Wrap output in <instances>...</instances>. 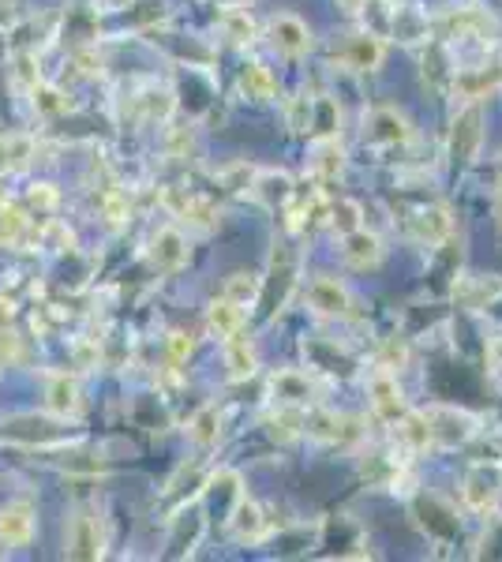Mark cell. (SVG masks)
<instances>
[{"mask_svg":"<svg viewBox=\"0 0 502 562\" xmlns=\"http://www.w3.org/2000/svg\"><path fill=\"white\" fill-rule=\"evenodd\" d=\"M296 278H300V259H296V252L289 244H274L266 278L259 285V300H255V304H263L266 319H274L278 311H285V304H289V296L296 289Z\"/></svg>","mask_w":502,"mask_h":562,"instance_id":"1","label":"cell"},{"mask_svg":"<svg viewBox=\"0 0 502 562\" xmlns=\"http://www.w3.org/2000/svg\"><path fill=\"white\" fill-rule=\"evenodd\" d=\"M424 420H428L431 446H439V450H458V446H469L476 435H480V416H473L469 409L431 405V409H424Z\"/></svg>","mask_w":502,"mask_h":562,"instance_id":"2","label":"cell"},{"mask_svg":"<svg viewBox=\"0 0 502 562\" xmlns=\"http://www.w3.org/2000/svg\"><path fill=\"white\" fill-rule=\"evenodd\" d=\"M480 143H484V113L480 105L469 102L454 117V128H450V147H446V158L454 169H469L480 154Z\"/></svg>","mask_w":502,"mask_h":562,"instance_id":"3","label":"cell"},{"mask_svg":"<svg viewBox=\"0 0 502 562\" xmlns=\"http://www.w3.org/2000/svg\"><path fill=\"white\" fill-rule=\"evenodd\" d=\"M461 495H465V506L476 510V514H488L495 510L502 495V465L499 461H473L469 473L461 480Z\"/></svg>","mask_w":502,"mask_h":562,"instance_id":"4","label":"cell"},{"mask_svg":"<svg viewBox=\"0 0 502 562\" xmlns=\"http://www.w3.org/2000/svg\"><path fill=\"white\" fill-rule=\"evenodd\" d=\"M300 353L308 360V368L323 371V375H334V379H353L356 375V356L334 338L311 334V338L300 341Z\"/></svg>","mask_w":502,"mask_h":562,"instance_id":"5","label":"cell"},{"mask_svg":"<svg viewBox=\"0 0 502 562\" xmlns=\"http://www.w3.org/2000/svg\"><path fill=\"white\" fill-rule=\"evenodd\" d=\"M68 555L83 562H94L105 555V533L102 521L90 506H79L72 514V525H68Z\"/></svg>","mask_w":502,"mask_h":562,"instance_id":"6","label":"cell"},{"mask_svg":"<svg viewBox=\"0 0 502 562\" xmlns=\"http://www.w3.org/2000/svg\"><path fill=\"white\" fill-rule=\"evenodd\" d=\"M450 90L458 94L461 102H480V98H491L495 90H502V60H491V64H480V68H454L450 75Z\"/></svg>","mask_w":502,"mask_h":562,"instance_id":"7","label":"cell"},{"mask_svg":"<svg viewBox=\"0 0 502 562\" xmlns=\"http://www.w3.org/2000/svg\"><path fill=\"white\" fill-rule=\"evenodd\" d=\"M368 398H371L375 416H379L383 424H398L401 416L409 413V405H405V398H401V386H398V379H394V371H386V368H379L375 375H371Z\"/></svg>","mask_w":502,"mask_h":562,"instance_id":"8","label":"cell"},{"mask_svg":"<svg viewBox=\"0 0 502 562\" xmlns=\"http://www.w3.org/2000/svg\"><path fill=\"white\" fill-rule=\"evenodd\" d=\"M270 45L278 49L281 57H289V60H300V57H308V49H311V30L304 19H296V15L289 12H281L270 19Z\"/></svg>","mask_w":502,"mask_h":562,"instance_id":"9","label":"cell"},{"mask_svg":"<svg viewBox=\"0 0 502 562\" xmlns=\"http://www.w3.org/2000/svg\"><path fill=\"white\" fill-rule=\"evenodd\" d=\"M270 394H274V401H278L281 409H308V405H315V383H311V375L296 368L274 371L270 375Z\"/></svg>","mask_w":502,"mask_h":562,"instance_id":"10","label":"cell"},{"mask_svg":"<svg viewBox=\"0 0 502 562\" xmlns=\"http://www.w3.org/2000/svg\"><path fill=\"white\" fill-rule=\"evenodd\" d=\"M188 263V240L177 225H165L158 229V237L150 240V267L158 274H177Z\"/></svg>","mask_w":502,"mask_h":562,"instance_id":"11","label":"cell"},{"mask_svg":"<svg viewBox=\"0 0 502 562\" xmlns=\"http://www.w3.org/2000/svg\"><path fill=\"white\" fill-rule=\"evenodd\" d=\"M416 521H420V529H424L431 540H439V544H454V540H458V518H454V510L443 506L439 499L420 495V499H416Z\"/></svg>","mask_w":502,"mask_h":562,"instance_id":"12","label":"cell"},{"mask_svg":"<svg viewBox=\"0 0 502 562\" xmlns=\"http://www.w3.org/2000/svg\"><path fill=\"white\" fill-rule=\"evenodd\" d=\"M0 540L8 548H23L34 540V503L30 499H15L0 510Z\"/></svg>","mask_w":502,"mask_h":562,"instance_id":"13","label":"cell"},{"mask_svg":"<svg viewBox=\"0 0 502 562\" xmlns=\"http://www.w3.org/2000/svg\"><path fill=\"white\" fill-rule=\"evenodd\" d=\"M368 139L375 147H405L413 139V132H409V120L401 117L398 109L383 105L368 117Z\"/></svg>","mask_w":502,"mask_h":562,"instance_id":"14","label":"cell"},{"mask_svg":"<svg viewBox=\"0 0 502 562\" xmlns=\"http://www.w3.org/2000/svg\"><path fill=\"white\" fill-rule=\"evenodd\" d=\"M386 57V45L379 34H371V30H360L353 34L345 49H341V60H345V68H353V72H375Z\"/></svg>","mask_w":502,"mask_h":562,"instance_id":"15","label":"cell"},{"mask_svg":"<svg viewBox=\"0 0 502 562\" xmlns=\"http://www.w3.org/2000/svg\"><path fill=\"white\" fill-rule=\"evenodd\" d=\"M341 259H345L353 270L379 267V259H383V240L360 225V229H353V233L341 237Z\"/></svg>","mask_w":502,"mask_h":562,"instance_id":"16","label":"cell"},{"mask_svg":"<svg viewBox=\"0 0 502 562\" xmlns=\"http://www.w3.org/2000/svg\"><path fill=\"white\" fill-rule=\"evenodd\" d=\"M251 195L263 203L266 210H278V207H289L293 203V177L289 173H281V169H259L255 180H251Z\"/></svg>","mask_w":502,"mask_h":562,"instance_id":"17","label":"cell"},{"mask_svg":"<svg viewBox=\"0 0 502 562\" xmlns=\"http://www.w3.org/2000/svg\"><path fill=\"white\" fill-rule=\"evenodd\" d=\"M308 304L315 315H349V308H353V296H349V289L341 285L338 278H315L308 285Z\"/></svg>","mask_w":502,"mask_h":562,"instance_id":"18","label":"cell"},{"mask_svg":"<svg viewBox=\"0 0 502 562\" xmlns=\"http://www.w3.org/2000/svg\"><path fill=\"white\" fill-rule=\"evenodd\" d=\"M225 521H229V533H233V540H240V544H259V540H266L263 510H259V503L244 499V495L233 503V510H229V518Z\"/></svg>","mask_w":502,"mask_h":562,"instance_id":"19","label":"cell"},{"mask_svg":"<svg viewBox=\"0 0 502 562\" xmlns=\"http://www.w3.org/2000/svg\"><path fill=\"white\" fill-rule=\"evenodd\" d=\"M45 405H49V413L60 416V420H68V416H79L83 409V398H79V383H75L72 375H49V386H45Z\"/></svg>","mask_w":502,"mask_h":562,"instance_id":"20","label":"cell"},{"mask_svg":"<svg viewBox=\"0 0 502 562\" xmlns=\"http://www.w3.org/2000/svg\"><path fill=\"white\" fill-rule=\"evenodd\" d=\"M499 296H502L499 278H458L454 281V300H458L461 308L488 311Z\"/></svg>","mask_w":502,"mask_h":562,"instance_id":"21","label":"cell"},{"mask_svg":"<svg viewBox=\"0 0 502 562\" xmlns=\"http://www.w3.org/2000/svg\"><path fill=\"white\" fill-rule=\"evenodd\" d=\"M386 34L405 45H416V42H428L431 23L420 8H394V12H390V30H386Z\"/></svg>","mask_w":502,"mask_h":562,"instance_id":"22","label":"cell"},{"mask_svg":"<svg viewBox=\"0 0 502 562\" xmlns=\"http://www.w3.org/2000/svg\"><path fill=\"white\" fill-rule=\"evenodd\" d=\"M450 210L446 207H424L413 214V237L420 240V244H428V248H435V244H443L446 237H450Z\"/></svg>","mask_w":502,"mask_h":562,"instance_id":"23","label":"cell"},{"mask_svg":"<svg viewBox=\"0 0 502 562\" xmlns=\"http://www.w3.org/2000/svg\"><path fill=\"white\" fill-rule=\"evenodd\" d=\"M248 323V311L240 308V304H233L229 296H222V300H214L207 308V326L214 338L229 341L233 334H240V326Z\"/></svg>","mask_w":502,"mask_h":562,"instance_id":"24","label":"cell"},{"mask_svg":"<svg viewBox=\"0 0 502 562\" xmlns=\"http://www.w3.org/2000/svg\"><path fill=\"white\" fill-rule=\"evenodd\" d=\"M225 368H229V379L233 383H244V379H251L255 371H259V356H255V349H251L248 338H233L225 341Z\"/></svg>","mask_w":502,"mask_h":562,"instance_id":"25","label":"cell"},{"mask_svg":"<svg viewBox=\"0 0 502 562\" xmlns=\"http://www.w3.org/2000/svg\"><path fill=\"white\" fill-rule=\"evenodd\" d=\"M139 113L147 120H158V124H165V120L173 117V109H177V94L169 87H158V83H150V87L139 90Z\"/></svg>","mask_w":502,"mask_h":562,"instance_id":"26","label":"cell"},{"mask_svg":"<svg viewBox=\"0 0 502 562\" xmlns=\"http://www.w3.org/2000/svg\"><path fill=\"white\" fill-rule=\"evenodd\" d=\"M240 90L248 94L251 102H274L278 83H274L270 68H263L259 60H251V64H244V72H240Z\"/></svg>","mask_w":502,"mask_h":562,"instance_id":"27","label":"cell"},{"mask_svg":"<svg viewBox=\"0 0 502 562\" xmlns=\"http://www.w3.org/2000/svg\"><path fill=\"white\" fill-rule=\"evenodd\" d=\"M188 439H192L195 446H214L218 439H222V413L214 409V405H203L199 413L188 420Z\"/></svg>","mask_w":502,"mask_h":562,"instance_id":"28","label":"cell"},{"mask_svg":"<svg viewBox=\"0 0 502 562\" xmlns=\"http://www.w3.org/2000/svg\"><path fill=\"white\" fill-rule=\"evenodd\" d=\"M34 158L30 135H0V173H15Z\"/></svg>","mask_w":502,"mask_h":562,"instance_id":"29","label":"cell"},{"mask_svg":"<svg viewBox=\"0 0 502 562\" xmlns=\"http://www.w3.org/2000/svg\"><path fill=\"white\" fill-rule=\"evenodd\" d=\"M30 98H34V109H38L42 117H60V113L72 109V98L60 87H53V83H42V79L30 87Z\"/></svg>","mask_w":502,"mask_h":562,"instance_id":"30","label":"cell"},{"mask_svg":"<svg viewBox=\"0 0 502 562\" xmlns=\"http://www.w3.org/2000/svg\"><path fill=\"white\" fill-rule=\"evenodd\" d=\"M222 34L233 45L255 42V19L248 15V8H225L222 12Z\"/></svg>","mask_w":502,"mask_h":562,"instance_id":"31","label":"cell"},{"mask_svg":"<svg viewBox=\"0 0 502 562\" xmlns=\"http://www.w3.org/2000/svg\"><path fill=\"white\" fill-rule=\"evenodd\" d=\"M259 285H263V278H255L248 270H237V274L225 278V296H229L233 304H240V308H251V304L259 300Z\"/></svg>","mask_w":502,"mask_h":562,"instance_id":"32","label":"cell"},{"mask_svg":"<svg viewBox=\"0 0 502 562\" xmlns=\"http://www.w3.org/2000/svg\"><path fill=\"white\" fill-rule=\"evenodd\" d=\"M360 218H364V210H360V203H353V199H338V203L326 207V222H330V229L341 233V237L360 229Z\"/></svg>","mask_w":502,"mask_h":562,"instance_id":"33","label":"cell"},{"mask_svg":"<svg viewBox=\"0 0 502 562\" xmlns=\"http://www.w3.org/2000/svg\"><path fill=\"white\" fill-rule=\"evenodd\" d=\"M345 169V150L338 147V139H323L315 150V173L323 180H338Z\"/></svg>","mask_w":502,"mask_h":562,"instance_id":"34","label":"cell"},{"mask_svg":"<svg viewBox=\"0 0 502 562\" xmlns=\"http://www.w3.org/2000/svg\"><path fill=\"white\" fill-rule=\"evenodd\" d=\"M255 165H248V162H233V165H225L222 173H218V180H222V188L225 192H251V180H255Z\"/></svg>","mask_w":502,"mask_h":562,"instance_id":"35","label":"cell"},{"mask_svg":"<svg viewBox=\"0 0 502 562\" xmlns=\"http://www.w3.org/2000/svg\"><path fill=\"white\" fill-rule=\"evenodd\" d=\"M311 128L323 135V139H334L338 132V102H330V98H319V102H311Z\"/></svg>","mask_w":502,"mask_h":562,"instance_id":"36","label":"cell"},{"mask_svg":"<svg viewBox=\"0 0 502 562\" xmlns=\"http://www.w3.org/2000/svg\"><path fill=\"white\" fill-rule=\"evenodd\" d=\"M23 229H27V214L19 207H4V203H0V237L15 240Z\"/></svg>","mask_w":502,"mask_h":562,"instance_id":"37","label":"cell"},{"mask_svg":"<svg viewBox=\"0 0 502 562\" xmlns=\"http://www.w3.org/2000/svg\"><path fill=\"white\" fill-rule=\"evenodd\" d=\"M165 349H169V360H173V364H184V360L192 356L195 341H192V334H188V330H173V334L165 338Z\"/></svg>","mask_w":502,"mask_h":562,"instance_id":"38","label":"cell"},{"mask_svg":"<svg viewBox=\"0 0 502 562\" xmlns=\"http://www.w3.org/2000/svg\"><path fill=\"white\" fill-rule=\"evenodd\" d=\"M289 128L293 132H308L311 128V98H296L289 105Z\"/></svg>","mask_w":502,"mask_h":562,"instance_id":"39","label":"cell"},{"mask_svg":"<svg viewBox=\"0 0 502 562\" xmlns=\"http://www.w3.org/2000/svg\"><path fill=\"white\" fill-rule=\"evenodd\" d=\"M27 199H30V207L53 210V207H57V188H53V184H34Z\"/></svg>","mask_w":502,"mask_h":562,"instance_id":"40","label":"cell"},{"mask_svg":"<svg viewBox=\"0 0 502 562\" xmlns=\"http://www.w3.org/2000/svg\"><path fill=\"white\" fill-rule=\"evenodd\" d=\"M124 218H128V203H124L120 195H109V199H105V222L124 225Z\"/></svg>","mask_w":502,"mask_h":562,"instance_id":"41","label":"cell"},{"mask_svg":"<svg viewBox=\"0 0 502 562\" xmlns=\"http://www.w3.org/2000/svg\"><path fill=\"white\" fill-rule=\"evenodd\" d=\"M398 364H405V349H401L398 341H386V353H383V368L394 371Z\"/></svg>","mask_w":502,"mask_h":562,"instance_id":"42","label":"cell"},{"mask_svg":"<svg viewBox=\"0 0 502 562\" xmlns=\"http://www.w3.org/2000/svg\"><path fill=\"white\" fill-rule=\"evenodd\" d=\"M15 75L27 83V87H34L38 83V72H34V57H19L15 60Z\"/></svg>","mask_w":502,"mask_h":562,"instance_id":"43","label":"cell"},{"mask_svg":"<svg viewBox=\"0 0 502 562\" xmlns=\"http://www.w3.org/2000/svg\"><path fill=\"white\" fill-rule=\"evenodd\" d=\"M488 353H491V364H495V368L502 371V338L491 341V349H488Z\"/></svg>","mask_w":502,"mask_h":562,"instance_id":"44","label":"cell"},{"mask_svg":"<svg viewBox=\"0 0 502 562\" xmlns=\"http://www.w3.org/2000/svg\"><path fill=\"white\" fill-rule=\"evenodd\" d=\"M98 8H105V12H117V8H128V0H98Z\"/></svg>","mask_w":502,"mask_h":562,"instance_id":"45","label":"cell"},{"mask_svg":"<svg viewBox=\"0 0 502 562\" xmlns=\"http://www.w3.org/2000/svg\"><path fill=\"white\" fill-rule=\"evenodd\" d=\"M341 8H349V12H360V8H364V0H341Z\"/></svg>","mask_w":502,"mask_h":562,"instance_id":"46","label":"cell"},{"mask_svg":"<svg viewBox=\"0 0 502 562\" xmlns=\"http://www.w3.org/2000/svg\"><path fill=\"white\" fill-rule=\"evenodd\" d=\"M495 214H499V225H502V180H499V192H495Z\"/></svg>","mask_w":502,"mask_h":562,"instance_id":"47","label":"cell"},{"mask_svg":"<svg viewBox=\"0 0 502 562\" xmlns=\"http://www.w3.org/2000/svg\"><path fill=\"white\" fill-rule=\"evenodd\" d=\"M0 203H4V192H0Z\"/></svg>","mask_w":502,"mask_h":562,"instance_id":"48","label":"cell"}]
</instances>
